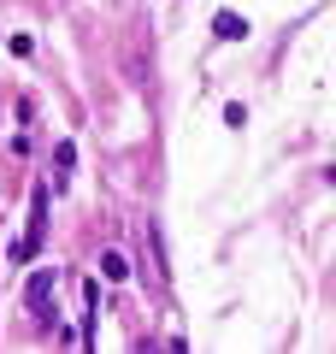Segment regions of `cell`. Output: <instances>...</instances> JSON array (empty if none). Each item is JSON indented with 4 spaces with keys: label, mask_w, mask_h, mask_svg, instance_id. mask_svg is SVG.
Here are the masks:
<instances>
[{
    "label": "cell",
    "mask_w": 336,
    "mask_h": 354,
    "mask_svg": "<svg viewBox=\"0 0 336 354\" xmlns=\"http://www.w3.org/2000/svg\"><path fill=\"white\" fill-rule=\"evenodd\" d=\"M41 236H48V183H36V195H30V225H24V236L12 242V260L30 266L36 248H41Z\"/></svg>",
    "instance_id": "obj_1"
},
{
    "label": "cell",
    "mask_w": 336,
    "mask_h": 354,
    "mask_svg": "<svg viewBox=\"0 0 336 354\" xmlns=\"http://www.w3.org/2000/svg\"><path fill=\"white\" fill-rule=\"evenodd\" d=\"M24 301H30V313H36L41 301H53V266H36V272H30V283H24Z\"/></svg>",
    "instance_id": "obj_2"
},
{
    "label": "cell",
    "mask_w": 336,
    "mask_h": 354,
    "mask_svg": "<svg viewBox=\"0 0 336 354\" xmlns=\"http://www.w3.org/2000/svg\"><path fill=\"white\" fill-rule=\"evenodd\" d=\"M212 36H218V41H242V36H248V18L224 6V12H212Z\"/></svg>",
    "instance_id": "obj_3"
},
{
    "label": "cell",
    "mask_w": 336,
    "mask_h": 354,
    "mask_svg": "<svg viewBox=\"0 0 336 354\" xmlns=\"http://www.w3.org/2000/svg\"><path fill=\"white\" fill-rule=\"evenodd\" d=\"M148 248H153V272H160V283H171V260H165V230L148 218Z\"/></svg>",
    "instance_id": "obj_4"
},
{
    "label": "cell",
    "mask_w": 336,
    "mask_h": 354,
    "mask_svg": "<svg viewBox=\"0 0 336 354\" xmlns=\"http://www.w3.org/2000/svg\"><path fill=\"white\" fill-rule=\"evenodd\" d=\"M100 278H106V283H124L130 278V260L118 248H106V254H100Z\"/></svg>",
    "instance_id": "obj_5"
},
{
    "label": "cell",
    "mask_w": 336,
    "mask_h": 354,
    "mask_svg": "<svg viewBox=\"0 0 336 354\" xmlns=\"http://www.w3.org/2000/svg\"><path fill=\"white\" fill-rule=\"evenodd\" d=\"M224 124H230V130H242V124H248V106H242V101H230V106H224Z\"/></svg>",
    "instance_id": "obj_6"
}]
</instances>
